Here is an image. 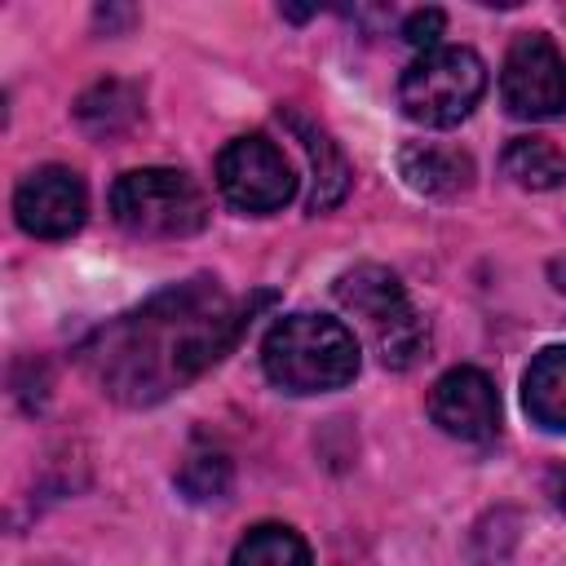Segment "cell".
Masks as SVG:
<instances>
[{
  "instance_id": "1",
  "label": "cell",
  "mask_w": 566,
  "mask_h": 566,
  "mask_svg": "<svg viewBox=\"0 0 566 566\" xmlns=\"http://www.w3.org/2000/svg\"><path fill=\"white\" fill-rule=\"evenodd\" d=\"M239 327L243 310L217 283L195 279L102 327L84 358L111 398L159 402L212 367L234 345Z\"/></svg>"
},
{
  "instance_id": "2",
  "label": "cell",
  "mask_w": 566,
  "mask_h": 566,
  "mask_svg": "<svg viewBox=\"0 0 566 566\" xmlns=\"http://www.w3.org/2000/svg\"><path fill=\"white\" fill-rule=\"evenodd\" d=\"M358 363L354 332L327 314H287L261 340V367L287 394L345 389L358 376Z\"/></svg>"
},
{
  "instance_id": "3",
  "label": "cell",
  "mask_w": 566,
  "mask_h": 566,
  "mask_svg": "<svg viewBox=\"0 0 566 566\" xmlns=\"http://www.w3.org/2000/svg\"><path fill=\"white\" fill-rule=\"evenodd\" d=\"M111 217L142 239H186L203 230L208 199L181 168H133L111 186Z\"/></svg>"
},
{
  "instance_id": "4",
  "label": "cell",
  "mask_w": 566,
  "mask_h": 566,
  "mask_svg": "<svg viewBox=\"0 0 566 566\" xmlns=\"http://www.w3.org/2000/svg\"><path fill=\"white\" fill-rule=\"evenodd\" d=\"M482 93H486V66L464 44H438L429 53H416V62L398 80L402 115L424 128H451L469 119Z\"/></svg>"
},
{
  "instance_id": "5",
  "label": "cell",
  "mask_w": 566,
  "mask_h": 566,
  "mask_svg": "<svg viewBox=\"0 0 566 566\" xmlns=\"http://www.w3.org/2000/svg\"><path fill=\"white\" fill-rule=\"evenodd\" d=\"M336 301L354 318H363V327H367V336H371V345H376L385 367L407 371L424 354L429 332H424L420 314L411 310L402 283L385 265H354V270H345L336 279Z\"/></svg>"
},
{
  "instance_id": "6",
  "label": "cell",
  "mask_w": 566,
  "mask_h": 566,
  "mask_svg": "<svg viewBox=\"0 0 566 566\" xmlns=\"http://www.w3.org/2000/svg\"><path fill=\"white\" fill-rule=\"evenodd\" d=\"M217 190L230 208L261 217V212H279L283 203H292L296 177H292L287 155L265 133H248V137H234L217 155Z\"/></svg>"
},
{
  "instance_id": "7",
  "label": "cell",
  "mask_w": 566,
  "mask_h": 566,
  "mask_svg": "<svg viewBox=\"0 0 566 566\" xmlns=\"http://www.w3.org/2000/svg\"><path fill=\"white\" fill-rule=\"evenodd\" d=\"M500 97L517 119H557L566 111V57L544 31H526L509 44Z\"/></svg>"
},
{
  "instance_id": "8",
  "label": "cell",
  "mask_w": 566,
  "mask_h": 566,
  "mask_svg": "<svg viewBox=\"0 0 566 566\" xmlns=\"http://www.w3.org/2000/svg\"><path fill=\"white\" fill-rule=\"evenodd\" d=\"M84 212H88V190H84L80 172L62 168V164H44V168L27 172L13 190V217L35 239L75 234L84 226Z\"/></svg>"
},
{
  "instance_id": "9",
  "label": "cell",
  "mask_w": 566,
  "mask_h": 566,
  "mask_svg": "<svg viewBox=\"0 0 566 566\" xmlns=\"http://www.w3.org/2000/svg\"><path fill=\"white\" fill-rule=\"evenodd\" d=\"M429 416L442 433H451L460 442H486L500 429V394L486 371L451 367L429 389Z\"/></svg>"
},
{
  "instance_id": "10",
  "label": "cell",
  "mask_w": 566,
  "mask_h": 566,
  "mask_svg": "<svg viewBox=\"0 0 566 566\" xmlns=\"http://www.w3.org/2000/svg\"><path fill=\"white\" fill-rule=\"evenodd\" d=\"M398 172L411 190L433 195V199H451V195L469 190L473 159L455 146H442V142H407L398 150Z\"/></svg>"
},
{
  "instance_id": "11",
  "label": "cell",
  "mask_w": 566,
  "mask_h": 566,
  "mask_svg": "<svg viewBox=\"0 0 566 566\" xmlns=\"http://www.w3.org/2000/svg\"><path fill=\"white\" fill-rule=\"evenodd\" d=\"M522 407L539 429L566 433V345H548L531 358L522 376Z\"/></svg>"
},
{
  "instance_id": "12",
  "label": "cell",
  "mask_w": 566,
  "mask_h": 566,
  "mask_svg": "<svg viewBox=\"0 0 566 566\" xmlns=\"http://www.w3.org/2000/svg\"><path fill=\"white\" fill-rule=\"evenodd\" d=\"M287 128L296 133V142L305 146V155H310V168H314V190H310V212H327L332 203H340L345 199V190H349V164H345V155H340V146L318 128V124H310L305 115H296V111H287Z\"/></svg>"
},
{
  "instance_id": "13",
  "label": "cell",
  "mask_w": 566,
  "mask_h": 566,
  "mask_svg": "<svg viewBox=\"0 0 566 566\" xmlns=\"http://www.w3.org/2000/svg\"><path fill=\"white\" fill-rule=\"evenodd\" d=\"M500 168L522 190H557L566 181V159L548 137H513L500 155Z\"/></svg>"
},
{
  "instance_id": "14",
  "label": "cell",
  "mask_w": 566,
  "mask_h": 566,
  "mask_svg": "<svg viewBox=\"0 0 566 566\" xmlns=\"http://www.w3.org/2000/svg\"><path fill=\"white\" fill-rule=\"evenodd\" d=\"M230 566H310V548L292 526L261 522L239 539Z\"/></svg>"
},
{
  "instance_id": "15",
  "label": "cell",
  "mask_w": 566,
  "mask_h": 566,
  "mask_svg": "<svg viewBox=\"0 0 566 566\" xmlns=\"http://www.w3.org/2000/svg\"><path fill=\"white\" fill-rule=\"evenodd\" d=\"M177 482H181V491H186L190 500H217V495L230 486V460H226L221 451H212V447H195V451L186 455Z\"/></svg>"
},
{
  "instance_id": "16",
  "label": "cell",
  "mask_w": 566,
  "mask_h": 566,
  "mask_svg": "<svg viewBox=\"0 0 566 566\" xmlns=\"http://www.w3.org/2000/svg\"><path fill=\"white\" fill-rule=\"evenodd\" d=\"M442 27H447V13H442V9H416V13L402 22V40H407L411 49L429 53V49H438Z\"/></svg>"
},
{
  "instance_id": "17",
  "label": "cell",
  "mask_w": 566,
  "mask_h": 566,
  "mask_svg": "<svg viewBox=\"0 0 566 566\" xmlns=\"http://www.w3.org/2000/svg\"><path fill=\"white\" fill-rule=\"evenodd\" d=\"M553 495H557V504L566 509V469H562V473L553 478Z\"/></svg>"
}]
</instances>
